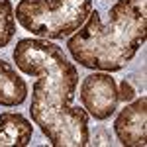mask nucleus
I'll list each match as a JSON object with an SVG mask.
<instances>
[{"label":"nucleus","instance_id":"nucleus-7","mask_svg":"<svg viewBox=\"0 0 147 147\" xmlns=\"http://www.w3.org/2000/svg\"><path fill=\"white\" fill-rule=\"evenodd\" d=\"M34 136L32 122L20 112H2L0 114V145H30Z\"/></svg>","mask_w":147,"mask_h":147},{"label":"nucleus","instance_id":"nucleus-1","mask_svg":"<svg viewBox=\"0 0 147 147\" xmlns=\"http://www.w3.org/2000/svg\"><path fill=\"white\" fill-rule=\"evenodd\" d=\"M14 63L22 73L35 77L30 116L53 147H84L90 143L84 108L73 106L79 71L63 47L51 39L24 37L14 47Z\"/></svg>","mask_w":147,"mask_h":147},{"label":"nucleus","instance_id":"nucleus-6","mask_svg":"<svg viewBox=\"0 0 147 147\" xmlns=\"http://www.w3.org/2000/svg\"><path fill=\"white\" fill-rule=\"evenodd\" d=\"M30 94L28 82L22 79V75L16 71V67L0 59V106L14 108L26 102Z\"/></svg>","mask_w":147,"mask_h":147},{"label":"nucleus","instance_id":"nucleus-2","mask_svg":"<svg viewBox=\"0 0 147 147\" xmlns=\"http://www.w3.org/2000/svg\"><path fill=\"white\" fill-rule=\"evenodd\" d=\"M102 22L98 10L67 39V51L84 69L116 73L136 57L147 35V0H116Z\"/></svg>","mask_w":147,"mask_h":147},{"label":"nucleus","instance_id":"nucleus-8","mask_svg":"<svg viewBox=\"0 0 147 147\" xmlns=\"http://www.w3.org/2000/svg\"><path fill=\"white\" fill-rule=\"evenodd\" d=\"M16 35V14L10 0H0V49L6 47Z\"/></svg>","mask_w":147,"mask_h":147},{"label":"nucleus","instance_id":"nucleus-9","mask_svg":"<svg viewBox=\"0 0 147 147\" xmlns=\"http://www.w3.org/2000/svg\"><path fill=\"white\" fill-rule=\"evenodd\" d=\"M118 96H120V100L122 102H129L136 98V90H134V86L127 82V80H122L120 82V86H118Z\"/></svg>","mask_w":147,"mask_h":147},{"label":"nucleus","instance_id":"nucleus-5","mask_svg":"<svg viewBox=\"0 0 147 147\" xmlns=\"http://www.w3.org/2000/svg\"><path fill=\"white\" fill-rule=\"evenodd\" d=\"M114 131L118 141L125 147H137L147 143V96L141 94L129 100L114 120Z\"/></svg>","mask_w":147,"mask_h":147},{"label":"nucleus","instance_id":"nucleus-3","mask_svg":"<svg viewBox=\"0 0 147 147\" xmlns=\"http://www.w3.org/2000/svg\"><path fill=\"white\" fill-rule=\"evenodd\" d=\"M92 12V0H20L16 22L41 39H63L73 35Z\"/></svg>","mask_w":147,"mask_h":147},{"label":"nucleus","instance_id":"nucleus-4","mask_svg":"<svg viewBox=\"0 0 147 147\" xmlns=\"http://www.w3.org/2000/svg\"><path fill=\"white\" fill-rule=\"evenodd\" d=\"M80 102L82 108L94 120H108L118 110V84L110 73L94 71L88 77H84L80 84Z\"/></svg>","mask_w":147,"mask_h":147}]
</instances>
